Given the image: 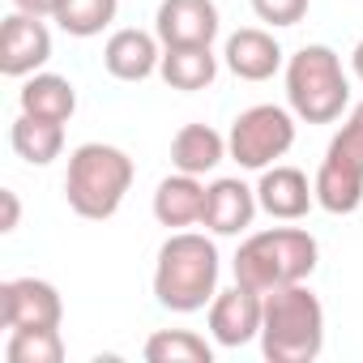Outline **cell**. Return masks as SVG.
<instances>
[{
  "label": "cell",
  "instance_id": "11",
  "mask_svg": "<svg viewBox=\"0 0 363 363\" xmlns=\"http://www.w3.org/2000/svg\"><path fill=\"white\" fill-rule=\"evenodd\" d=\"M261 316H265V295L235 282L231 291L214 295V303H210V333H214L218 346L240 350L252 337H261Z\"/></svg>",
  "mask_w": 363,
  "mask_h": 363
},
{
  "label": "cell",
  "instance_id": "8",
  "mask_svg": "<svg viewBox=\"0 0 363 363\" xmlns=\"http://www.w3.org/2000/svg\"><path fill=\"white\" fill-rule=\"evenodd\" d=\"M0 320L5 329H60L65 299L43 278H9L0 282Z\"/></svg>",
  "mask_w": 363,
  "mask_h": 363
},
{
  "label": "cell",
  "instance_id": "25",
  "mask_svg": "<svg viewBox=\"0 0 363 363\" xmlns=\"http://www.w3.org/2000/svg\"><path fill=\"white\" fill-rule=\"evenodd\" d=\"M0 201H5V223H0V231H18V223H22V206H18V193L13 189H5V193H0Z\"/></svg>",
  "mask_w": 363,
  "mask_h": 363
},
{
  "label": "cell",
  "instance_id": "13",
  "mask_svg": "<svg viewBox=\"0 0 363 363\" xmlns=\"http://www.w3.org/2000/svg\"><path fill=\"white\" fill-rule=\"evenodd\" d=\"M257 201L269 218L278 223H299L312 206H316V184H308V175L299 167H265L261 171V184H257Z\"/></svg>",
  "mask_w": 363,
  "mask_h": 363
},
{
  "label": "cell",
  "instance_id": "23",
  "mask_svg": "<svg viewBox=\"0 0 363 363\" xmlns=\"http://www.w3.org/2000/svg\"><path fill=\"white\" fill-rule=\"evenodd\" d=\"M5 359L9 363H60L65 337H60V329H9Z\"/></svg>",
  "mask_w": 363,
  "mask_h": 363
},
{
  "label": "cell",
  "instance_id": "16",
  "mask_svg": "<svg viewBox=\"0 0 363 363\" xmlns=\"http://www.w3.org/2000/svg\"><path fill=\"white\" fill-rule=\"evenodd\" d=\"M201 214H206V184H201V175L175 171V175H167L162 184L154 189V218L167 231H189V227L201 223Z\"/></svg>",
  "mask_w": 363,
  "mask_h": 363
},
{
  "label": "cell",
  "instance_id": "9",
  "mask_svg": "<svg viewBox=\"0 0 363 363\" xmlns=\"http://www.w3.org/2000/svg\"><path fill=\"white\" fill-rule=\"evenodd\" d=\"M218 26L223 18L214 0H162L154 13V35L162 48H214Z\"/></svg>",
  "mask_w": 363,
  "mask_h": 363
},
{
  "label": "cell",
  "instance_id": "22",
  "mask_svg": "<svg viewBox=\"0 0 363 363\" xmlns=\"http://www.w3.org/2000/svg\"><path fill=\"white\" fill-rule=\"evenodd\" d=\"M116 13H120V0H60L52 22L73 39H94L116 22Z\"/></svg>",
  "mask_w": 363,
  "mask_h": 363
},
{
  "label": "cell",
  "instance_id": "12",
  "mask_svg": "<svg viewBox=\"0 0 363 363\" xmlns=\"http://www.w3.org/2000/svg\"><path fill=\"white\" fill-rule=\"evenodd\" d=\"M261 201H257V189H248L244 179L235 175H223L214 184H206V214H201V227L210 235H244L257 218Z\"/></svg>",
  "mask_w": 363,
  "mask_h": 363
},
{
  "label": "cell",
  "instance_id": "6",
  "mask_svg": "<svg viewBox=\"0 0 363 363\" xmlns=\"http://www.w3.org/2000/svg\"><path fill=\"white\" fill-rule=\"evenodd\" d=\"M312 184H316V206L329 214H354L363 206V103L350 107Z\"/></svg>",
  "mask_w": 363,
  "mask_h": 363
},
{
  "label": "cell",
  "instance_id": "4",
  "mask_svg": "<svg viewBox=\"0 0 363 363\" xmlns=\"http://www.w3.org/2000/svg\"><path fill=\"white\" fill-rule=\"evenodd\" d=\"M325 350V308L320 299L295 282L265 295L261 316V354L269 363H312Z\"/></svg>",
  "mask_w": 363,
  "mask_h": 363
},
{
  "label": "cell",
  "instance_id": "14",
  "mask_svg": "<svg viewBox=\"0 0 363 363\" xmlns=\"http://www.w3.org/2000/svg\"><path fill=\"white\" fill-rule=\"evenodd\" d=\"M158 65H162V39L137 26L116 30L103 48V69L116 82H145L150 73H158Z\"/></svg>",
  "mask_w": 363,
  "mask_h": 363
},
{
  "label": "cell",
  "instance_id": "26",
  "mask_svg": "<svg viewBox=\"0 0 363 363\" xmlns=\"http://www.w3.org/2000/svg\"><path fill=\"white\" fill-rule=\"evenodd\" d=\"M56 5H60V0H13V9L35 13V18H52V13H56Z\"/></svg>",
  "mask_w": 363,
  "mask_h": 363
},
{
  "label": "cell",
  "instance_id": "18",
  "mask_svg": "<svg viewBox=\"0 0 363 363\" xmlns=\"http://www.w3.org/2000/svg\"><path fill=\"white\" fill-rule=\"evenodd\" d=\"M227 158V137L210 124H184L171 137V167L189 175H210Z\"/></svg>",
  "mask_w": 363,
  "mask_h": 363
},
{
  "label": "cell",
  "instance_id": "2",
  "mask_svg": "<svg viewBox=\"0 0 363 363\" xmlns=\"http://www.w3.org/2000/svg\"><path fill=\"white\" fill-rule=\"evenodd\" d=\"M133 158L120 150V145H107V141H86L69 154V171H65V201L77 218H90V223H107L128 189H133Z\"/></svg>",
  "mask_w": 363,
  "mask_h": 363
},
{
  "label": "cell",
  "instance_id": "5",
  "mask_svg": "<svg viewBox=\"0 0 363 363\" xmlns=\"http://www.w3.org/2000/svg\"><path fill=\"white\" fill-rule=\"evenodd\" d=\"M286 103L303 124H333L350 107V77L342 56L325 43H308L286 60Z\"/></svg>",
  "mask_w": 363,
  "mask_h": 363
},
{
  "label": "cell",
  "instance_id": "24",
  "mask_svg": "<svg viewBox=\"0 0 363 363\" xmlns=\"http://www.w3.org/2000/svg\"><path fill=\"white\" fill-rule=\"evenodd\" d=\"M308 5H312V0H252V13L265 26L282 30V26H299L308 18Z\"/></svg>",
  "mask_w": 363,
  "mask_h": 363
},
{
  "label": "cell",
  "instance_id": "21",
  "mask_svg": "<svg viewBox=\"0 0 363 363\" xmlns=\"http://www.w3.org/2000/svg\"><path fill=\"white\" fill-rule=\"evenodd\" d=\"M150 363H214V346L193 329H158L141 350Z\"/></svg>",
  "mask_w": 363,
  "mask_h": 363
},
{
  "label": "cell",
  "instance_id": "7",
  "mask_svg": "<svg viewBox=\"0 0 363 363\" xmlns=\"http://www.w3.org/2000/svg\"><path fill=\"white\" fill-rule=\"evenodd\" d=\"M291 145H295V111L278 103H257L240 111L227 133V158H235L244 171L274 167Z\"/></svg>",
  "mask_w": 363,
  "mask_h": 363
},
{
  "label": "cell",
  "instance_id": "27",
  "mask_svg": "<svg viewBox=\"0 0 363 363\" xmlns=\"http://www.w3.org/2000/svg\"><path fill=\"white\" fill-rule=\"evenodd\" d=\"M350 69H354V77L363 82V39L354 43V52H350Z\"/></svg>",
  "mask_w": 363,
  "mask_h": 363
},
{
  "label": "cell",
  "instance_id": "20",
  "mask_svg": "<svg viewBox=\"0 0 363 363\" xmlns=\"http://www.w3.org/2000/svg\"><path fill=\"white\" fill-rule=\"evenodd\" d=\"M9 141H13V154H18L22 162H30V167H48V162H56L60 150H65V124H56V120H39V116H26V111H22V116L13 120Z\"/></svg>",
  "mask_w": 363,
  "mask_h": 363
},
{
  "label": "cell",
  "instance_id": "19",
  "mask_svg": "<svg viewBox=\"0 0 363 363\" xmlns=\"http://www.w3.org/2000/svg\"><path fill=\"white\" fill-rule=\"evenodd\" d=\"M162 82L171 90H206L218 77V56L210 48H162V65H158Z\"/></svg>",
  "mask_w": 363,
  "mask_h": 363
},
{
  "label": "cell",
  "instance_id": "1",
  "mask_svg": "<svg viewBox=\"0 0 363 363\" xmlns=\"http://www.w3.org/2000/svg\"><path fill=\"white\" fill-rule=\"evenodd\" d=\"M223 257L210 235L201 231H171L154 261V299L167 312H201L218 295Z\"/></svg>",
  "mask_w": 363,
  "mask_h": 363
},
{
  "label": "cell",
  "instance_id": "17",
  "mask_svg": "<svg viewBox=\"0 0 363 363\" xmlns=\"http://www.w3.org/2000/svg\"><path fill=\"white\" fill-rule=\"evenodd\" d=\"M18 107L26 116H39V120H56V124H69L73 111H77V90L69 77L60 73H30L22 77V90H18Z\"/></svg>",
  "mask_w": 363,
  "mask_h": 363
},
{
  "label": "cell",
  "instance_id": "15",
  "mask_svg": "<svg viewBox=\"0 0 363 363\" xmlns=\"http://www.w3.org/2000/svg\"><path fill=\"white\" fill-rule=\"evenodd\" d=\"M223 60L240 82H269L282 69V43L261 26H244L227 39Z\"/></svg>",
  "mask_w": 363,
  "mask_h": 363
},
{
  "label": "cell",
  "instance_id": "10",
  "mask_svg": "<svg viewBox=\"0 0 363 363\" xmlns=\"http://www.w3.org/2000/svg\"><path fill=\"white\" fill-rule=\"evenodd\" d=\"M52 60V30L43 18L13 9L0 26V73L5 77H30Z\"/></svg>",
  "mask_w": 363,
  "mask_h": 363
},
{
  "label": "cell",
  "instance_id": "3",
  "mask_svg": "<svg viewBox=\"0 0 363 363\" xmlns=\"http://www.w3.org/2000/svg\"><path fill=\"white\" fill-rule=\"evenodd\" d=\"M320 261V244L312 231L303 227H269L257 231L240 244L235 252V282L248 291H278V286H295L308 282L312 269Z\"/></svg>",
  "mask_w": 363,
  "mask_h": 363
}]
</instances>
